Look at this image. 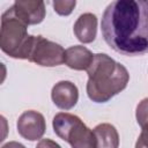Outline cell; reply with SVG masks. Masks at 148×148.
I'll use <instances>...</instances> for the list:
<instances>
[{"mask_svg":"<svg viewBox=\"0 0 148 148\" xmlns=\"http://www.w3.org/2000/svg\"><path fill=\"white\" fill-rule=\"evenodd\" d=\"M101 29L105 43L116 52L130 57L148 53V1H112L103 13Z\"/></svg>","mask_w":148,"mask_h":148,"instance_id":"1","label":"cell"},{"mask_svg":"<svg viewBox=\"0 0 148 148\" xmlns=\"http://www.w3.org/2000/svg\"><path fill=\"white\" fill-rule=\"evenodd\" d=\"M87 73V95L95 103L109 102L123 91L130 81L126 67L105 53L94 54L92 64Z\"/></svg>","mask_w":148,"mask_h":148,"instance_id":"2","label":"cell"},{"mask_svg":"<svg viewBox=\"0 0 148 148\" xmlns=\"http://www.w3.org/2000/svg\"><path fill=\"white\" fill-rule=\"evenodd\" d=\"M34 37L28 34V25L15 15L12 7L2 13L0 47L3 53L15 59H29Z\"/></svg>","mask_w":148,"mask_h":148,"instance_id":"3","label":"cell"},{"mask_svg":"<svg viewBox=\"0 0 148 148\" xmlns=\"http://www.w3.org/2000/svg\"><path fill=\"white\" fill-rule=\"evenodd\" d=\"M52 126L54 133L72 148H96L94 132L77 116L59 112L53 117Z\"/></svg>","mask_w":148,"mask_h":148,"instance_id":"4","label":"cell"},{"mask_svg":"<svg viewBox=\"0 0 148 148\" xmlns=\"http://www.w3.org/2000/svg\"><path fill=\"white\" fill-rule=\"evenodd\" d=\"M65 51L61 45L43 36H35L28 60L39 66L54 67L65 62Z\"/></svg>","mask_w":148,"mask_h":148,"instance_id":"5","label":"cell"},{"mask_svg":"<svg viewBox=\"0 0 148 148\" xmlns=\"http://www.w3.org/2000/svg\"><path fill=\"white\" fill-rule=\"evenodd\" d=\"M18 134L29 141H36L42 139L46 130L45 118L42 113L35 110L24 111L16 123Z\"/></svg>","mask_w":148,"mask_h":148,"instance_id":"6","label":"cell"},{"mask_svg":"<svg viewBox=\"0 0 148 148\" xmlns=\"http://www.w3.org/2000/svg\"><path fill=\"white\" fill-rule=\"evenodd\" d=\"M10 7L15 15L27 25L39 24L46 14L45 3L40 0H17Z\"/></svg>","mask_w":148,"mask_h":148,"instance_id":"7","label":"cell"},{"mask_svg":"<svg viewBox=\"0 0 148 148\" xmlns=\"http://www.w3.org/2000/svg\"><path fill=\"white\" fill-rule=\"evenodd\" d=\"M51 98L57 108L67 111L76 105L79 99V89L71 81H59L52 88Z\"/></svg>","mask_w":148,"mask_h":148,"instance_id":"8","label":"cell"},{"mask_svg":"<svg viewBox=\"0 0 148 148\" xmlns=\"http://www.w3.org/2000/svg\"><path fill=\"white\" fill-rule=\"evenodd\" d=\"M73 31L76 38L83 43L89 44L95 40L97 35V17L92 13L81 14L74 23Z\"/></svg>","mask_w":148,"mask_h":148,"instance_id":"9","label":"cell"},{"mask_svg":"<svg viewBox=\"0 0 148 148\" xmlns=\"http://www.w3.org/2000/svg\"><path fill=\"white\" fill-rule=\"evenodd\" d=\"M94 54L82 45H74L65 51V64L75 71H88L92 64Z\"/></svg>","mask_w":148,"mask_h":148,"instance_id":"10","label":"cell"},{"mask_svg":"<svg viewBox=\"0 0 148 148\" xmlns=\"http://www.w3.org/2000/svg\"><path fill=\"white\" fill-rule=\"evenodd\" d=\"M96 138V148H118L119 134L116 127L111 124H98L92 130Z\"/></svg>","mask_w":148,"mask_h":148,"instance_id":"11","label":"cell"},{"mask_svg":"<svg viewBox=\"0 0 148 148\" xmlns=\"http://www.w3.org/2000/svg\"><path fill=\"white\" fill-rule=\"evenodd\" d=\"M135 117H136V123L141 128L148 126V97L139 102L135 111Z\"/></svg>","mask_w":148,"mask_h":148,"instance_id":"12","label":"cell"},{"mask_svg":"<svg viewBox=\"0 0 148 148\" xmlns=\"http://www.w3.org/2000/svg\"><path fill=\"white\" fill-rule=\"evenodd\" d=\"M53 5V9L57 14L61 15V16H67L69 15L74 7L76 6V1L75 0H56L52 2Z\"/></svg>","mask_w":148,"mask_h":148,"instance_id":"13","label":"cell"},{"mask_svg":"<svg viewBox=\"0 0 148 148\" xmlns=\"http://www.w3.org/2000/svg\"><path fill=\"white\" fill-rule=\"evenodd\" d=\"M135 148H148V126L141 128V133L136 140Z\"/></svg>","mask_w":148,"mask_h":148,"instance_id":"14","label":"cell"},{"mask_svg":"<svg viewBox=\"0 0 148 148\" xmlns=\"http://www.w3.org/2000/svg\"><path fill=\"white\" fill-rule=\"evenodd\" d=\"M35 148H61V147L60 145H58L56 141L51 139H42L39 140V142L37 143Z\"/></svg>","mask_w":148,"mask_h":148,"instance_id":"15","label":"cell"},{"mask_svg":"<svg viewBox=\"0 0 148 148\" xmlns=\"http://www.w3.org/2000/svg\"><path fill=\"white\" fill-rule=\"evenodd\" d=\"M1 148H25V146H23L20 142H16V141H9V142L5 143Z\"/></svg>","mask_w":148,"mask_h":148,"instance_id":"16","label":"cell"}]
</instances>
